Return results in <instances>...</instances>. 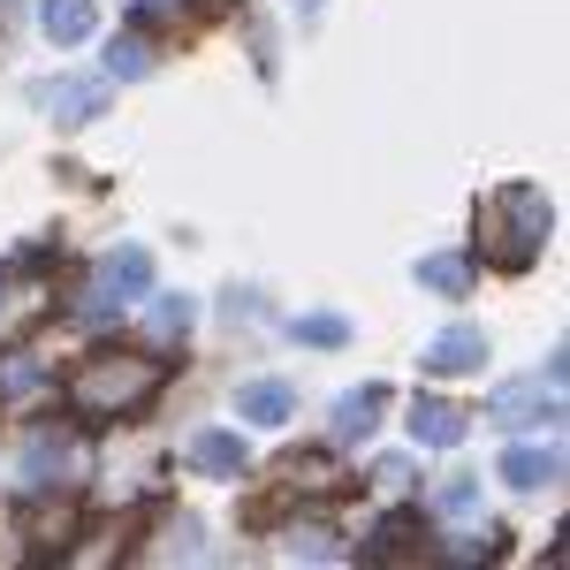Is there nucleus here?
I'll return each instance as SVG.
<instances>
[{"label":"nucleus","instance_id":"f257e3e1","mask_svg":"<svg viewBox=\"0 0 570 570\" xmlns=\"http://www.w3.org/2000/svg\"><path fill=\"white\" fill-rule=\"evenodd\" d=\"M160 381H168V365L153 351H91L85 365L61 381V395H69L77 419H122L137 403H153Z\"/></svg>","mask_w":570,"mask_h":570},{"label":"nucleus","instance_id":"f03ea898","mask_svg":"<svg viewBox=\"0 0 570 570\" xmlns=\"http://www.w3.org/2000/svg\"><path fill=\"white\" fill-rule=\"evenodd\" d=\"M548 198L532 190V183H502V190H487L480 214H472V236H480V259L502 266V274H525L540 259V244H548Z\"/></svg>","mask_w":570,"mask_h":570},{"label":"nucleus","instance_id":"7ed1b4c3","mask_svg":"<svg viewBox=\"0 0 570 570\" xmlns=\"http://www.w3.org/2000/svg\"><path fill=\"white\" fill-rule=\"evenodd\" d=\"M556 389H563L556 373H548V389H540V373H532V381H502V389L487 395V419H494V426H540V419H556V411H563Z\"/></svg>","mask_w":570,"mask_h":570},{"label":"nucleus","instance_id":"20e7f679","mask_svg":"<svg viewBox=\"0 0 570 570\" xmlns=\"http://www.w3.org/2000/svg\"><path fill=\"white\" fill-rule=\"evenodd\" d=\"M39 107L53 115V122L85 130V122L107 115V85H99V77H61V85H39Z\"/></svg>","mask_w":570,"mask_h":570},{"label":"nucleus","instance_id":"39448f33","mask_svg":"<svg viewBox=\"0 0 570 570\" xmlns=\"http://www.w3.org/2000/svg\"><path fill=\"white\" fill-rule=\"evenodd\" d=\"M419 365L441 373V381H464V373H480V365H487V335H480V327H441L434 343L419 351Z\"/></svg>","mask_w":570,"mask_h":570},{"label":"nucleus","instance_id":"423d86ee","mask_svg":"<svg viewBox=\"0 0 570 570\" xmlns=\"http://www.w3.org/2000/svg\"><path fill=\"white\" fill-rule=\"evenodd\" d=\"M236 419H252V426H289V419H297V389H289V381H244V389H236Z\"/></svg>","mask_w":570,"mask_h":570},{"label":"nucleus","instance_id":"0eeeda50","mask_svg":"<svg viewBox=\"0 0 570 570\" xmlns=\"http://www.w3.org/2000/svg\"><path fill=\"white\" fill-rule=\"evenodd\" d=\"M282 487H289V494H312V502H327V494L351 487V472H343L327 449H312V456H289V464H282Z\"/></svg>","mask_w":570,"mask_h":570},{"label":"nucleus","instance_id":"6e6552de","mask_svg":"<svg viewBox=\"0 0 570 570\" xmlns=\"http://www.w3.org/2000/svg\"><path fill=\"white\" fill-rule=\"evenodd\" d=\"M464 426H472V419H464L456 403H441V395H419V403H411V441H426V449H456Z\"/></svg>","mask_w":570,"mask_h":570},{"label":"nucleus","instance_id":"1a4fd4ad","mask_svg":"<svg viewBox=\"0 0 570 570\" xmlns=\"http://www.w3.org/2000/svg\"><path fill=\"white\" fill-rule=\"evenodd\" d=\"M77 525H85V510H77V502H53V510H31V548H39V556H69V548H77Z\"/></svg>","mask_w":570,"mask_h":570},{"label":"nucleus","instance_id":"9d476101","mask_svg":"<svg viewBox=\"0 0 570 570\" xmlns=\"http://www.w3.org/2000/svg\"><path fill=\"white\" fill-rule=\"evenodd\" d=\"M39 23H46V39H53V46H85L91 31H99V8H91V0H46Z\"/></svg>","mask_w":570,"mask_h":570},{"label":"nucleus","instance_id":"9b49d317","mask_svg":"<svg viewBox=\"0 0 570 570\" xmlns=\"http://www.w3.org/2000/svg\"><path fill=\"white\" fill-rule=\"evenodd\" d=\"M77 464V449L53 434H31L23 441V456H16V472H23V487H53V472H69Z\"/></svg>","mask_w":570,"mask_h":570},{"label":"nucleus","instance_id":"f8f14e48","mask_svg":"<svg viewBox=\"0 0 570 570\" xmlns=\"http://www.w3.org/2000/svg\"><path fill=\"white\" fill-rule=\"evenodd\" d=\"M502 480L510 487H556L563 480V456L556 449H502Z\"/></svg>","mask_w":570,"mask_h":570},{"label":"nucleus","instance_id":"ddd939ff","mask_svg":"<svg viewBox=\"0 0 570 570\" xmlns=\"http://www.w3.org/2000/svg\"><path fill=\"white\" fill-rule=\"evenodd\" d=\"M190 464H198L206 480H236V472H244V441L214 426V434H198V441H190Z\"/></svg>","mask_w":570,"mask_h":570},{"label":"nucleus","instance_id":"4468645a","mask_svg":"<svg viewBox=\"0 0 570 570\" xmlns=\"http://www.w3.org/2000/svg\"><path fill=\"white\" fill-rule=\"evenodd\" d=\"M419 540H426V525H419V510H395L389 525H381V540H373V556H381V563H411V556H426Z\"/></svg>","mask_w":570,"mask_h":570},{"label":"nucleus","instance_id":"2eb2a0df","mask_svg":"<svg viewBox=\"0 0 570 570\" xmlns=\"http://www.w3.org/2000/svg\"><path fill=\"white\" fill-rule=\"evenodd\" d=\"M381 403H389V389H381V381H373V389H357V395H343V403H335V441H365Z\"/></svg>","mask_w":570,"mask_h":570},{"label":"nucleus","instance_id":"dca6fc26","mask_svg":"<svg viewBox=\"0 0 570 570\" xmlns=\"http://www.w3.org/2000/svg\"><path fill=\"white\" fill-rule=\"evenodd\" d=\"M107 282H115L122 297H145V289H153V252H145V244H122V252L107 259Z\"/></svg>","mask_w":570,"mask_h":570},{"label":"nucleus","instance_id":"f3484780","mask_svg":"<svg viewBox=\"0 0 570 570\" xmlns=\"http://www.w3.org/2000/svg\"><path fill=\"white\" fill-rule=\"evenodd\" d=\"M419 289H434V297H464V289H472V266L449 259V252H441V259H419Z\"/></svg>","mask_w":570,"mask_h":570},{"label":"nucleus","instance_id":"a211bd4d","mask_svg":"<svg viewBox=\"0 0 570 570\" xmlns=\"http://www.w3.org/2000/svg\"><path fill=\"white\" fill-rule=\"evenodd\" d=\"M297 343L335 351V343H351V320H335V312H305V320H297Z\"/></svg>","mask_w":570,"mask_h":570},{"label":"nucleus","instance_id":"6ab92c4d","mask_svg":"<svg viewBox=\"0 0 570 570\" xmlns=\"http://www.w3.org/2000/svg\"><path fill=\"white\" fill-rule=\"evenodd\" d=\"M107 69H115V77H145V69H153V46L145 39H115L107 46Z\"/></svg>","mask_w":570,"mask_h":570},{"label":"nucleus","instance_id":"aec40b11","mask_svg":"<svg viewBox=\"0 0 570 570\" xmlns=\"http://www.w3.org/2000/svg\"><path fill=\"white\" fill-rule=\"evenodd\" d=\"M434 510H441V518H472V510H480V487H472V480H449L434 494Z\"/></svg>","mask_w":570,"mask_h":570},{"label":"nucleus","instance_id":"412c9836","mask_svg":"<svg viewBox=\"0 0 570 570\" xmlns=\"http://www.w3.org/2000/svg\"><path fill=\"white\" fill-rule=\"evenodd\" d=\"M289 540H305V556H320V563H335L343 548H335V532L327 525H312V532H289Z\"/></svg>","mask_w":570,"mask_h":570},{"label":"nucleus","instance_id":"4be33fe9","mask_svg":"<svg viewBox=\"0 0 570 570\" xmlns=\"http://www.w3.org/2000/svg\"><path fill=\"white\" fill-rule=\"evenodd\" d=\"M39 389V365H8V373H0V395H31Z\"/></svg>","mask_w":570,"mask_h":570},{"label":"nucleus","instance_id":"5701e85b","mask_svg":"<svg viewBox=\"0 0 570 570\" xmlns=\"http://www.w3.org/2000/svg\"><path fill=\"white\" fill-rule=\"evenodd\" d=\"M160 327H168V335H183V327H190V305H183V297H168V305H160Z\"/></svg>","mask_w":570,"mask_h":570},{"label":"nucleus","instance_id":"b1692460","mask_svg":"<svg viewBox=\"0 0 570 570\" xmlns=\"http://www.w3.org/2000/svg\"><path fill=\"white\" fill-rule=\"evenodd\" d=\"M137 8H145V16H160V8H176V0H137Z\"/></svg>","mask_w":570,"mask_h":570},{"label":"nucleus","instance_id":"393cba45","mask_svg":"<svg viewBox=\"0 0 570 570\" xmlns=\"http://www.w3.org/2000/svg\"><path fill=\"white\" fill-rule=\"evenodd\" d=\"M297 8H320V0H297Z\"/></svg>","mask_w":570,"mask_h":570}]
</instances>
